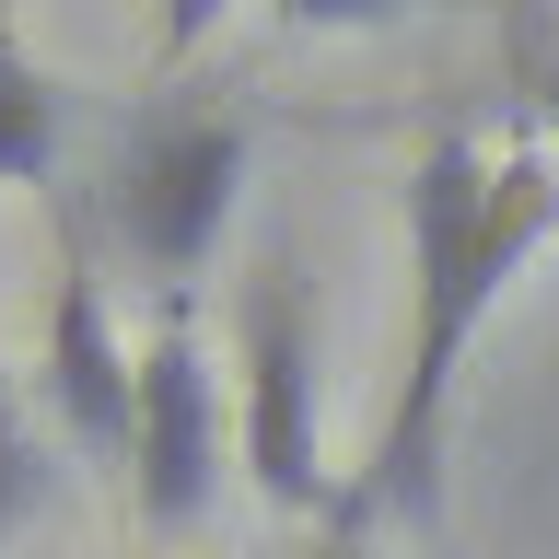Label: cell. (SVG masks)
<instances>
[{
    "label": "cell",
    "instance_id": "7a4b0ae2",
    "mask_svg": "<svg viewBox=\"0 0 559 559\" xmlns=\"http://www.w3.org/2000/svg\"><path fill=\"white\" fill-rule=\"evenodd\" d=\"M222 396H234V466L280 513H326V396H314V304L292 257H257L234 292V338H222Z\"/></svg>",
    "mask_w": 559,
    "mask_h": 559
},
{
    "label": "cell",
    "instance_id": "52a82bcc",
    "mask_svg": "<svg viewBox=\"0 0 559 559\" xmlns=\"http://www.w3.org/2000/svg\"><path fill=\"white\" fill-rule=\"evenodd\" d=\"M47 501V443H35L24 396H12V373H0V548L24 536V513Z\"/></svg>",
    "mask_w": 559,
    "mask_h": 559
},
{
    "label": "cell",
    "instance_id": "ba28073f",
    "mask_svg": "<svg viewBox=\"0 0 559 559\" xmlns=\"http://www.w3.org/2000/svg\"><path fill=\"white\" fill-rule=\"evenodd\" d=\"M314 559H361V548H349V536H338V548H314Z\"/></svg>",
    "mask_w": 559,
    "mask_h": 559
},
{
    "label": "cell",
    "instance_id": "277c9868",
    "mask_svg": "<svg viewBox=\"0 0 559 559\" xmlns=\"http://www.w3.org/2000/svg\"><path fill=\"white\" fill-rule=\"evenodd\" d=\"M245 164H257V140H245L234 105H175L152 129L129 140V164H117V245H129L140 269L187 292V280L222 257L245 210Z\"/></svg>",
    "mask_w": 559,
    "mask_h": 559
},
{
    "label": "cell",
    "instance_id": "6da1fadb",
    "mask_svg": "<svg viewBox=\"0 0 559 559\" xmlns=\"http://www.w3.org/2000/svg\"><path fill=\"white\" fill-rule=\"evenodd\" d=\"M559 234V152L548 140H466L443 129L408 175V338H396V396H384L373 466H361V513L443 524V443H454V373L478 326L501 314L536 245Z\"/></svg>",
    "mask_w": 559,
    "mask_h": 559
},
{
    "label": "cell",
    "instance_id": "3957f363",
    "mask_svg": "<svg viewBox=\"0 0 559 559\" xmlns=\"http://www.w3.org/2000/svg\"><path fill=\"white\" fill-rule=\"evenodd\" d=\"M234 466V396H222V361H210L187 292H164L152 338H140V419H129V501H140V536H199L210 524V489Z\"/></svg>",
    "mask_w": 559,
    "mask_h": 559
},
{
    "label": "cell",
    "instance_id": "5b68a950",
    "mask_svg": "<svg viewBox=\"0 0 559 559\" xmlns=\"http://www.w3.org/2000/svg\"><path fill=\"white\" fill-rule=\"evenodd\" d=\"M47 419L70 431V454H94L129 478V419H140V338L117 326L105 280L70 257L47 292Z\"/></svg>",
    "mask_w": 559,
    "mask_h": 559
},
{
    "label": "cell",
    "instance_id": "8992f818",
    "mask_svg": "<svg viewBox=\"0 0 559 559\" xmlns=\"http://www.w3.org/2000/svg\"><path fill=\"white\" fill-rule=\"evenodd\" d=\"M59 175V82L0 35V187H35Z\"/></svg>",
    "mask_w": 559,
    "mask_h": 559
}]
</instances>
